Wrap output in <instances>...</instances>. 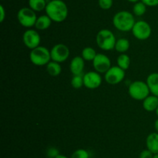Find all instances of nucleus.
<instances>
[{
	"label": "nucleus",
	"mask_w": 158,
	"mask_h": 158,
	"mask_svg": "<svg viewBox=\"0 0 158 158\" xmlns=\"http://www.w3.org/2000/svg\"><path fill=\"white\" fill-rule=\"evenodd\" d=\"M96 42L100 49L105 51H109L115 48L117 40L112 31L107 29H103L97 34Z\"/></svg>",
	"instance_id": "obj_3"
},
{
	"label": "nucleus",
	"mask_w": 158,
	"mask_h": 158,
	"mask_svg": "<svg viewBox=\"0 0 158 158\" xmlns=\"http://www.w3.org/2000/svg\"><path fill=\"white\" fill-rule=\"evenodd\" d=\"M93 65L95 71L100 74H105L112 67L110 58L103 54H97L94 60H93Z\"/></svg>",
	"instance_id": "obj_11"
},
{
	"label": "nucleus",
	"mask_w": 158,
	"mask_h": 158,
	"mask_svg": "<svg viewBox=\"0 0 158 158\" xmlns=\"http://www.w3.org/2000/svg\"><path fill=\"white\" fill-rule=\"evenodd\" d=\"M156 114H157V117H158V107H157V110H156Z\"/></svg>",
	"instance_id": "obj_35"
},
{
	"label": "nucleus",
	"mask_w": 158,
	"mask_h": 158,
	"mask_svg": "<svg viewBox=\"0 0 158 158\" xmlns=\"http://www.w3.org/2000/svg\"><path fill=\"white\" fill-rule=\"evenodd\" d=\"M146 11L147 6L141 1L136 2L133 7V12L134 15H137V16H141V15H144Z\"/></svg>",
	"instance_id": "obj_23"
},
{
	"label": "nucleus",
	"mask_w": 158,
	"mask_h": 158,
	"mask_svg": "<svg viewBox=\"0 0 158 158\" xmlns=\"http://www.w3.org/2000/svg\"><path fill=\"white\" fill-rule=\"evenodd\" d=\"M97 54L95 50L90 46H86V47L83 48V50H82V57L87 61L94 60Z\"/></svg>",
	"instance_id": "obj_22"
},
{
	"label": "nucleus",
	"mask_w": 158,
	"mask_h": 158,
	"mask_svg": "<svg viewBox=\"0 0 158 158\" xmlns=\"http://www.w3.org/2000/svg\"><path fill=\"white\" fill-rule=\"evenodd\" d=\"M84 86L89 89H96L102 84V77L97 71H89L83 75Z\"/></svg>",
	"instance_id": "obj_12"
},
{
	"label": "nucleus",
	"mask_w": 158,
	"mask_h": 158,
	"mask_svg": "<svg viewBox=\"0 0 158 158\" xmlns=\"http://www.w3.org/2000/svg\"><path fill=\"white\" fill-rule=\"evenodd\" d=\"M46 0H29V7L35 12H42L46 9Z\"/></svg>",
	"instance_id": "obj_19"
},
{
	"label": "nucleus",
	"mask_w": 158,
	"mask_h": 158,
	"mask_svg": "<svg viewBox=\"0 0 158 158\" xmlns=\"http://www.w3.org/2000/svg\"><path fill=\"white\" fill-rule=\"evenodd\" d=\"M117 66L120 67L123 70L126 71L129 68L130 64H131V58L127 54H121L117 57Z\"/></svg>",
	"instance_id": "obj_21"
},
{
	"label": "nucleus",
	"mask_w": 158,
	"mask_h": 158,
	"mask_svg": "<svg viewBox=\"0 0 158 158\" xmlns=\"http://www.w3.org/2000/svg\"><path fill=\"white\" fill-rule=\"evenodd\" d=\"M128 2H133V3H136L137 2H139L140 0H127Z\"/></svg>",
	"instance_id": "obj_33"
},
{
	"label": "nucleus",
	"mask_w": 158,
	"mask_h": 158,
	"mask_svg": "<svg viewBox=\"0 0 158 158\" xmlns=\"http://www.w3.org/2000/svg\"><path fill=\"white\" fill-rule=\"evenodd\" d=\"M23 41L29 49L32 50L40 46L41 38H40V34L36 30H35V29H27L23 33Z\"/></svg>",
	"instance_id": "obj_10"
},
{
	"label": "nucleus",
	"mask_w": 158,
	"mask_h": 158,
	"mask_svg": "<svg viewBox=\"0 0 158 158\" xmlns=\"http://www.w3.org/2000/svg\"><path fill=\"white\" fill-rule=\"evenodd\" d=\"M29 59L31 62L36 66L47 65L51 60L50 51L46 46H39L31 50Z\"/></svg>",
	"instance_id": "obj_4"
},
{
	"label": "nucleus",
	"mask_w": 158,
	"mask_h": 158,
	"mask_svg": "<svg viewBox=\"0 0 158 158\" xmlns=\"http://www.w3.org/2000/svg\"><path fill=\"white\" fill-rule=\"evenodd\" d=\"M147 149L152 152L154 154L158 153V133H150L146 139Z\"/></svg>",
	"instance_id": "obj_14"
},
{
	"label": "nucleus",
	"mask_w": 158,
	"mask_h": 158,
	"mask_svg": "<svg viewBox=\"0 0 158 158\" xmlns=\"http://www.w3.org/2000/svg\"><path fill=\"white\" fill-rule=\"evenodd\" d=\"M131 31L134 37L140 40H145L148 39L152 33L149 23L143 20L136 22Z\"/></svg>",
	"instance_id": "obj_7"
},
{
	"label": "nucleus",
	"mask_w": 158,
	"mask_h": 158,
	"mask_svg": "<svg viewBox=\"0 0 158 158\" xmlns=\"http://www.w3.org/2000/svg\"><path fill=\"white\" fill-rule=\"evenodd\" d=\"M46 71L49 75L56 77V76L60 75L62 71V68L60 63L52 60L46 65Z\"/></svg>",
	"instance_id": "obj_18"
},
{
	"label": "nucleus",
	"mask_w": 158,
	"mask_h": 158,
	"mask_svg": "<svg viewBox=\"0 0 158 158\" xmlns=\"http://www.w3.org/2000/svg\"><path fill=\"white\" fill-rule=\"evenodd\" d=\"M46 13L52 21L56 23L63 22L68 16L69 10L66 3L63 0H51L47 2Z\"/></svg>",
	"instance_id": "obj_1"
},
{
	"label": "nucleus",
	"mask_w": 158,
	"mask_h": 158,
	"mask_svg": "<svg viewBox=\"0 0 158 158\" xmlns=\"http://www.w3.org/2000/svg\"><path fill=\"white\" fill-rule=\"evenodd\" d=\"M140 1L144 3L147 6L150 7L158 6V0H140Z\"/></svg>",
	"instance_id": "obj_29"
},
{
	"label": "nucleus",
	"mask_w": 158,
	"mask_h": 158,
	"mask_svg": "<svg viewBox=\"0 0 158 158\" xmlns=\"http://www.w3.org/2000/svg\"><path fill=\"white\" fill-rule=\"evenodd\" d=\"M135 23L134 15L126 10L117 12L113 18L114 26L116 29L122 32H129L132 30Z\"/></svg>",
	"instance_id": "obj_2"
},
{
	"label": "nucleus",
	"mask_w": 158,
	"mask_h": 158,
	"mask_svg": "<svg viewBox=\"0 0 158 158\" xmlns=\"http://www.w3.org/2000/svg\"><path fill=\"white\" fill-rule=\"evenodd\" d=\"M98 4L102 9L107 10L112 7L113 0H98Z\"/></svg>",
	"instance_id": "obj_26"
},
{
	"label": "nucleus",
	"mask_w": 158,
	"mask_h": 158,
	"mask_svg": "<svg viewBox=\"0 0 158 158\" xmlns=\"http://www.w3.org/2000/svg\"><path fill=\"white\" fill-rule=\"evenodd\" d=\"M51 23L52 20L47 15H43L37 18L35 27L39 30H45L51 26Z\"/></svg>",
	"instance_id": "obj_17"
},
{
	"label": "nucleus",
	"mask_w": 158,
	"mask_h": 158,
	"mask_svg": "<svg viewBox=\"0 0 158 158\" xmlns=\"http://www.w3.org/2000/svg\"><path fill=\"white\" fill-rule=\"evenodd\" d=\"M70 158H89V152L84 149H78L72 153Z\"/></svg>",
	"instance_id": "obj_25"
},
{
	"label": "nucleus",
	"mask_w": 158,
	"mask_h": 158,
	"mask_svg": "<svg viewBox=\"0 0 158 158\" xmlns=\"http://www.w3.org/2000/svg\"><path fill=\"white\" fill-rule=\"evenodd\" d=\"M154 153L151 151H150L148 149L147 150H143V151L140 152V155H139V158H153L154 157Z\"/></svg>",
	"instance_id": "obj_28"
},
{
	"label": "nucleus",
	"mask_w": 158,
	"mask_h": 158,
	"mask_svg": "<svg viewBox=\"0 0 158 158\" xmlns=\"http://www.w3.org/2000/svg\"><path fill=\"white\" fill-rule=\"evenodd\" d=\"M143 107L146 111H156L158 107V97L154 95H148L144 100H143Z\"/></svg>",
	"instance_id": "obj_16"
},
{
	"label": "nucleus",
	"mask_w": 158,
	"mask_h": 158,
	"mask_svg": "<svg viewBox=\"0 0 158 158\" xmlns=\"http://www.w3.org/2000/svg\"><path fill=\"white\" fill-rule=\"evenodd\" d=\"M125 77V71L118 66H113L105 73V80L110 85H117Z\"/></svg>",
	"instance_id": "obj_9"
},
{
	"label": "nucleus",
	"mask_w": 158,
	"mask_h": 158,
	"mask_svg": "<svg viewBox=\"0 0 158 158\" xmlns=\"http://www.w3.org/2000/svg\"><path fill=\"white\" fill-rule=\"evenodd\" d=\"M130 48V41L126 38H120L117 40L114 49L119 53L124 54L125 52L129 50Z\"/></svg>",
	"instance_id": "obj_20"
},
{
	"label": "nucleus",
	"mask_w": 158,
	"mask_h": 158,
	"mask_svg": "<svg viewBox=\"0 0 158 158\" xmlns=\"http://www.w3.org/2000/svg\"><path fill=\"white\" fill-rule=\"evenodd\" d=\"M46 154H47V156L49 158H55L56 156L60 154V153H59V150L57 149L54 148V147H51L47 150Z\"/></svg>",
	"instance_id": "obj_27"
},
{
	"label": "nucleus",
	"mask_w": 158,
	"mask_h": 158,
	"mask_svg": "<svg viewBox=\"0 0 158 158\" xmlns=\"http://www.w3.org/2000/svg\"><path fill=\"white\" fill-rule=\"evenodd\" d=\"M0 12H1V15H0V22L1 23H2L3 21H4L5 18H6V11H5V9H4V6H2V5H1L0 6Z\"/></svg>",
	"instance_id": "obj_30"
},
{
	"label": "nucleus",
	"mask_w": 158,
	"mask_h": 158,
	"mask_svg": "<svg viewBox=\"0 0 158 158\" xmlns=\"http://www.w3.org/2000/svg\"><path fill=\"white\" fill-rule=\"evenodd\" d=\"M154 129H155L156 132L158 133V119L155 121V122H154Z\"/></svg>",
	"instance_id": "obj_31"
},
{
	"label": "nucleus",
	"mask_w": 158,
	"mask_h": 158,
	"mask_svg": "<svg viewBox=\"0 0 158 158\" xmlns=\"http://www.w3.org/2000/svg\"><path fill=\"white\" fill-rule=\"evenodd\" d=\"M146 82L151 94L158 97V73L150 74L147 78Z\"/></svg>",
	"instance_id": "obj_15"
},
{
	"label": "nucleus",
	"mask_w": 158,
	"mask_h": 158,
	"mask_svg": "<svg viewBox=\"0 0 158 158\" xmlns=\"http://www.w3.org/2000/svg\"><path fill=\"white\" fill-rule=\"evenodd\" d=\"M55 158H68L67 156H65V155H63V154H59L58 156H56Z\"/></svg>",
	"instance_id": "obj_32"
},
{
	"label": "nucleus",
	"mask_w": 158,
	"mask_h": 158,
	"mask_svg": "<svg viewBox=\"0 0 158 158\" xmlns=\"http://www.w3.org/2000/svg\"><path fill=\"white\" fill-rule=\"evenodd\" d=\"M71 85L73 88L76 89L82 88L84 85V81H83V76L82 75H73L71 80Z\"/></svg>",
	"instance_id": "obj_24"
},
{
	"label": "nucleus",
	"mask_w": 158,
	"mask_h": 158,
	"mask_svg": "<svg viewBox=\"0 0 158 158\" xmlns=\"http://www.w3.org/2000/svg\"><path fill=\"white\" fill-rule=\"evenodd\" d=\"M69 53V49L66 45L63 43L56 44L50 50L51 60L60 64L63 63L67 60Z\"/></svg>",
	"instance_id": "obj_8"
},
{
	"label": "nucleus",
	"mask_w": 158,
	"mask_h": 158,
	"mask_svg": "<svg viewBox=\"0 0 158 158\" xmlns=\"http://www.w3.org/2000/svg\"><path fill=\"white\" fill-rule=\"evenodd\" d=\"M17 20L23 26L26 28L35 26L37 20L35 11L29 7H23L17 12Z\"/></svg>",
	"instance_id": "obj_6"
},
{
	"label": "nucleus",
	"mask_w": 158,
	"mask_h": 158,
	"mask_svg": "<svg viewBox=\"0 0 158 158\" xmlns=\"http://www.w3.org/2000/svg\"><path fill=\"white\" fill-rule=\"evenodd\" d=\"M85 60L82 57L77 56L72 59L69 64L70 71L73 75H82L84 70Z\"/></svg>",
	"instance_id": "obj_13"
},
{
	"label": "nucleus",
	"mask_w": 158,
	"mask_h": 158,
	"mask_svg": "<svg viewBox=\"0 0 158 158\" xmlns=\"http://www.w3.org/2000/svg\"><path fill=\"white\" fill-rule=\"evenodd\" d=\"M153 158H158V153H157V154H154V157Z\"/></svg>",
	"instance_id": "obj_34"
},
{
	"label": "nucleus",
	"mask_w": 158,
	"mask_h": 158,
	"mask_svg": "<svg viewBox=\"0 0 158 158\" xmlns=\"http://www.w3.org/2000/svg\"><path fill=\"white\" fill-rule=\"evenodd\" d=\"M128 92L132 99L137 101L144 100L150 94V89L147 82L136 81L129 85Z\"/></svg>",
	"instance_id": "obj_5"
}]
</instances>
